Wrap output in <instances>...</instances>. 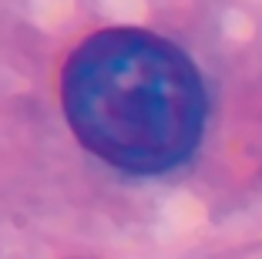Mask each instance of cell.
Returning a JSON list of instances; mask_svg holds the SVG:
<instances>
[{"mask_svg":"<svg viewBox=\"0 0 262 259\" xmlns=\"http://www.w3.org/2000/svg\"><path fill=\"white\" fill-rule=\"evenodd\" d=\"M61 98L77 142L131 175L182 165L205 128L195 64L175 44L135 27L81 41L64 64Z\"/></svg>","mask_w":262,"mask_h":259,"instance_id":"obj_1","label":"cell"}]
</instances>
